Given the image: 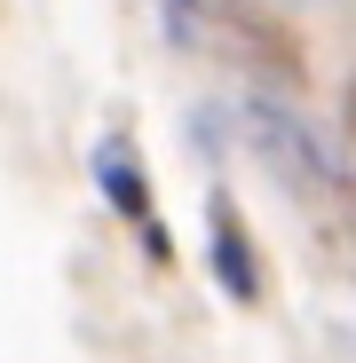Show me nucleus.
<instances>
[{"instance_id":"obj_2","label":"nucleus","mask_w":356,"mask_h":363,"mask_svg":"<svg viewBox=\"0 0 356 363\" xmlns=\"http://www.w3.org/2000/svg\"><path fill=\"white\" fill-rule=\"evenodd\" d=\"M214 253H222V277H230V292L246 300V292H254V277H246V253H237V229H230V221H222V237H214Z\"/></svg>"},{"instance_id":"obj_1","label":"nucleus","mask_w":356,"mask_h":363,"mask_svg":"<svg viewBox=\"0 0 356 363\" xmlns=\"http://www.w3.org/2000/svg\"><path fill=\"white\" fill-rule=\"evenodd\" d=\"M103 182H111V198L127 206V213H151V206H143V174H135V166H119V158H103Z\"/></svg>"}]
</instances>
